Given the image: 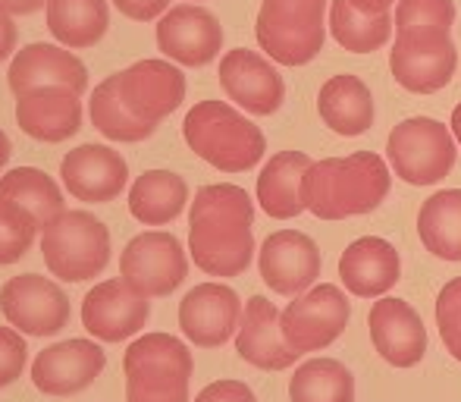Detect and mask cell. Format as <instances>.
<instances>
[{
	"instance_id": "cell-34",
	"label": "cell",
	"mask_w": 461,
	"mask_h": 402,
	"mask_svg": "<svg viewBox=\"0 0 461 402\" xmlns=\"http://www.w3.org/2000/svg\"><path fill=\"white\" fill-rule=\"evenodd\" d=\"M393 29L395 19L389 13L367 16V13L355 10L348 0H333V6H330V32L348 54H374L389 41Z\"/></svg>"
},
{
	"instance_id": "cell-17",
	"label": "cell",
	"mask_w": 461,
	"mask_h": 402,
	"mask_svg": "<svg viewBox=\"0 0 461 402\" xmlns=\"http://www.w3.org/2000/svg\"><path fill=\"white\" fill-rule=\"evenodd\" d=\"M370 343L393 368H414L427 355V327L405 299L383 296L367 315Z\"/></svg>"
},
{
	"instance_id": "cell-36",
	"label": "cell",
	"mask_w": 461,
	"mask_h": 402,
	"mask_svg": "<svg viewBox=\"0 0 461 402\" xmlns=\"http://www.w3.org/2000/svg\"><path fill=\"white\" fill-rule=\"evenodd\" d=\"M437 327L452 359L461 361V277L449 280L437 296Z\"/></svg>"
},
{
	"instance_id": "cell-25",
	"label": "cell",
	"mask_w": 461,
	"mask_h": 402,
	"mask_svg": "<svg viewBox=\"0 0 461 402\" xmlns=\"http://www.w3.org/2000/svg\"><path fill=\"white\" fill-rule=\"evenodd\" d=\"M314 167V160L304 151H279L264 164L258 177V205L267 217L274 220H292L304 207V177Z\"/></svg>"
},
{
	"instance_id": "cell-2",
	"label": "cell",
	"mask_w": 461,
	"mask_h": 402,
	"mask_svg": "<svg viewBox=\"0 0 461 402\" xmlns=\"http://www.w3.org/2000/svg\"><path fill=\"white\" fill-rule=\"evenodd\" d=\"M393 189V173L376 151L323 158L304 177V207L321 220H348L370 214Z\"/></svg>"
},
{
	"instance_id": "cell-32",
	"label": "cell",
	"mask_w": 461,
	"mask_h": 402,
	"mask_svg": "<svg viewBox=\"0 0 461 402\" xmlns=\"http://www.w3.org/2000/svg\"><path fill=\"white\" fill-rule=\"evenodd\" d=\"M292 402H355V374L336 359H308L289 380Z\"/></svg>"
},
{
	"instance_id": "cell-41",
	"label": "cell",
	"mask_w": 461,
	"mask_h": 402,
	"mask_svg": "<svg viewBox=\"0 0 461 402\" xmlns=\"http://www.w3.org/2000/svg\"><path fill=\"white\" fill-rule=\"evenodd\" d=\"M50 0H0V13L6 16H32V13L44 10Z\"/></svg>"
},
{
	"instance_id": "cell-29",
	"label": "cell",
	"mask_w": 461,
	"mask_h": 402,
	"mask_svg": "<svg viewBox=\"0 0 461 402\" xmlns=\"http://www.w3.org/2000/svg\"><path fill=\"white\" fill-rule=\"evenodd\" d=\"M418 236L430 255L461 261V189L433 192L418 211Z\"/></svg>"
},
{
	"instance_id": "cell-35",
	"label": "cell",
	"mask_w": 461,
	"mask_h": 402,
	"mask_svg": "<svg viewBox=\"0 0 461 402\" xmlns=\"http://www.w3.org/2000/svg\"><path fill=\"white\" fill-rule=\"evenodd\" d=\"M38 230L41 226L25 207L0 201V264H16L19 258H25Z\"/></svg>"
},
{
	"instance_id": "cell-14",
	"label": "cell",
	"mask_w": 461,
	"mask_h": 402,
	"mask_svg": "<svg viewBox=\"0 0 461 402\" xmlns=\"http://www.w3.org/2000/svg\"><path fill=\"white\" fill-rule=\"evenodd\" d=\"M107 368V352L92 340L54 343L38 352L32 365V384L44 397H76L88 390Z\"/></svg>"
},
{
	"instance_id": "cell-21",
	"label": "cell",
	"mask_w": 461,
	"mask_h": 402,
	"mask_svg": "<svg viewBox=\"0 0 461 402\" xmlns=\"http://www.w3.org/2000/svg\"><path fill=\"white\" fill-rule=\"evenodd\" d=\"M236 352L242 355V361L261 371H285L298 361V352L283 336V315L264 296H251L245 302L242 324L236 333Z\"/></svg>"
},
{
	"instance_id": "cell-28",
	"label": "cell",
	"mask_w": 461,
	"mask_h": 402,
	"mask_svg": "<svg viewBox=\"0 0 461 402\" xmlns=\"http://www.w3.org/2000/svg\"><path fill=\"white\" fill-rule=\"evenodd\" d=\"M110 25L107 0H50L48 29L63 48H95Z\"/></svg>"
},
{
	"instance_id": "cell-43",
	"label": "cell",
	"mask_w": 461,
	"mask_h": 402,
	"mask_svg": "<svg viewBox=\"0 0 461 402\" xmlns=\"http://www.w3.org/2000/svg\"><path fill=\"white\" fill-rule=\"evenodd\" d=\"M6 160H10V139H6V132L0 129V170L6 167Z\"/></svg>"
},
{
	"instance_id": "cell-8",
	"label": "cell",
	"mask_w": 461,
	"mask_h": 402,
	"mask_svg": "<svg viewBox=\"0 0 461 402\" xmlns=\"http://www.w3.org/2000/svg\"><path fill=\"white\" fill-rule=\"evenodd\" d=\"M120 274L145 299H164L176 293L188 277V258L173 233L148 230L129 239L120 255Z\"/></svg>"
},
{
	"instance_id": "cell-1",
	"label": "cell",
	"mask_w": 461,
	"mask_h": 402,
	"mask_svg": "<svg viewBox=\"0 0 461 402\" xmlns=\"http://www.w3.org/2000/svg\"><path fill=\"white\" fill-rule=\"evenodd\" d=\"M255 201L242 186L213 183L194 192L188 251L207 277H239L255 258Z\"/></svg>"
},
{
	"instance_id": "cell-44",
	"label": "cell",
	"mask_w": 461,
	"mask_h": 402,
	"mask_svg": "<svg viewBox=\"0 0 461 402\" xmlns=\"http://www.w3.org/2000/svg\"><path fill=\"white\" fill-rule=\"evenodd\" d=\"M449 129H452V135H456L458 145H461V101H458V107L452 110V123H449Z\"/></svg>"
},
{
	"instance_id": "cell-23",
	"label": "cell",
	"mask_w": 461,
	"mask_h": 402,
	"mask_svg": "<svg viewBox=\"0 0 461 402\" xmlns=\"http://www.w3.org/2000/svg\"><path fill=\"white\" fill-rule=\"evenodd\" d=\"M16 123L29 139L60 145L82 126V101L69 88H35L16 98Z\"/></svg>"
},
{
	"instance_id": "cell-9",
	"label": "cell",
	"mask_w": 461,
	"mask_h": 402,
	"mask_svg": "<svg viewBox=\"0 0 461 402\" xmlns=\"http://www.w3.org/2000/svg\"><path fill=\"white\" fill-rule=\"evenodd\" d=\"M348 317L352 305L346 293L333 283H321L304 296H295L283 308V336L298 355L321 352L339 340L342 330L348 327Z\"/></svg>"
},
{
	"instance_id": "cell-20",
	"label": "cell",
	"mask_w": 461,
	"mask_h": 402,
	"mask_svg": "<svg viewBox=\"0 0 461 402\" xmlns=\"http://www.w3.org/2000/svg\"><path fill=\"white\" fill-rule=\"evenodd\" d=\"M60 179L73 198L88 205H107L126 189L129 167L113 148L79 145L60 160Z\"/></svg>"
},
{
	"instance_id": "cell-26",
	"label": "cell",
	"mask_w": 461,
	"mask_h": 402,
	"mask_svg": "<svg viewBox=\"0 0 461 402\" xmlns=\"http://www.w3.org/2000/svg\"><path fill=\"white\" fill-rule=\"evenodd\" d=\"M317 114L333 132L355 139L374 126V95L358 76H333L317 95Z\"/></svg>"
},
{
	"instance_id": "cell-27",
	"label": "cell",
	"mask_w": 461,
	"mask_h": 402,
	"mask_svg": "<svg viewBox=\"0 0 461 402\" xmlns=\"http://www.w3.org/2000/svg\"><path fill=\"white\" fill-rule=\"evenodd\" d=\"M188 205V186L173 170H148L129 189V211L145 226H167Z\"/></svg>"
},
{
	"instance_id": "cell-40",
	"label": "cell",
	"mask_w": 461,
	"mask_h": 402,
	"mask_svg": "<svg viewBox=\"0 0 461 402\" xmlns=\"http://www.w3.org/2000/svg\"><path fill=\"white\" fill-rule=\"evenodd\" d=\"M16 57V25H13V16L0 13V63Z\"/></svg>"
},
{
	"instance_id": "cell-42",
	"label": "cell",
	"mask_w": 461,
	"mask_h": 402,
	"mask_svg": "<svg viewBox=\"0 0 461 402\" xmlns=\"http://www.w3.org/2000/svg\"><path fill=\"white\" fill-rule=\"evenodd\" d=\"M348 4H352L355 10L367 13V16H383V13H389V6H393L395 0H348Z\"/></svg>"
},
{
	"instance_id": "cell-10",
	"label": "cell",
	"mask_w": 461,
	"mask_h": 402,
	"mask_svg": "<svg viewBox=\"0 0 461 402\" xmlns=\"http://www.w3.org/2000/svg\"><path fill=\"white\" fill-rule=\"evenodd\" d=\"M0 311L19 333L29 336H57L73 317L67 293L41 274L10 277L0 289Z\"/></svg>"
},
{
	"instance_id": "cell-19",
	"label": "cell",
	"mask_w": 461,
	"mask_h": 402,
	"mask_svg": "<svg viewBox=\"0 0 461 402\" xmlns=\"http://www.w3.org/2000/svg\"><path fill=\"white\" fill-rule=\"evenodd\" d=\"M13 95L35 92V88H69L82 98L88 88V69L79 57L69 48H57V44H29V48L16 50L6 73Z\"/></svg>"
},
{
	"instance_id": "cell-5",
	"label": "cell",
	"mask_w": 461,
	"mask_h": 402,
	"mask_svg": "<svg viewBox=\"0 0 461 402\" xmlns=\"http://www.w3.org/2000/svg\"><path fill=\"white\" fill-rule=\"evenodd\" d=\"M255 35L283 67H304L327 41V0H261Z\"/></svg>"
},
{
	"instance_id": "cell-38",
	"label": "cell",
	"mask_w": 461,
	"mask_h": 402,
	"mask_svg": "<svg viewBox=\"0 0 461 402\" xmlns=\"http://www.w3.org/2000/svg\"><path fill=\"white\" fill-rule=\"evenodd\" d=\"M194 402H258L249 384L242 380H217V384H207L204 390L194 397Z\"/></svg>"
},
{
	"instance_id": "cell-39",
	"label": "cell",
	"mask_w": 461,
	"mask_h": 402,
	"mask_svg": "<svg viewBox=\"0 0 461 402\" xmlns=\"http://www.w3.org/2000/svg\"><path fill=\"white\" fill-rule=\"evenodd\" d=\"M113 6L135 23H151L170 10V0H113Z\"/></svg>"
},
{
	"instance_id": "cell-12",
	"label": "cell",
	"mask_w": 461,
	"mask_h": 402,
	"mask_svg": "<svg viewBox=\"0 0 461 402\" xmlns=\"http://www.w3.org/2000/svg\"><path fill=\"white\" fill-rule=\"evenodd\" d=\"M158 48L183 67H207L223 50V25L198 4H179L160 16Z\"/></svg>"
},
{
	"instance_id": "cell-31",
	"label": "cell",
	"mask_w": 461,
	"mask_h": 402,
	"mask_svg": "<svg viewBox=\"0 0 461 402\" xmlns=\"http://www.w3.org/2000/svg\"><path fill=\"white\" fill-rule=\"evenodd\" d=\"M456 4L452 0H399L395 6V41L443 44L452 38Z\"/></svg>"
},
{
	"instance_id": "cell-3",
	"label": "cell",
	"mask_w": 461,
	"mask_h": 402,
	"mask_svg": "<svg viewBox=\"0 0 461 402\" xmlns=\"http://www.w3.org/2000/svg\"><path fill=\"white\" fill-rule=\"evenodd\" d=\"M183 139L201 160L217 167L220 173L255 170L267 151L261 126H255L249 116H242L226 101L194 104L185 114Z\"/></svg>"
},
{
	"instance_id": "cell-24",
	"label": "cell",
	"mask_w": 461,
	"mask_h": 402,
	"mask_svg": "<svg viewBox=\"0 0 461 402\" xmlns=\"http://www.w3.org/2000/svg\"><path fill=\"white\" fill-rule=\"evenodd\" d=\"M389 69H393V79L411 95L443 92L458 69L456 41L452 38L443 44L395 41L389 50Z\"/></svg>"
},
{
	"instance_id": "cell-7",
	"label": "cell",
	"mask_w": 461,
	"mask_h": 402,
	"mask_svg": "<svg viewBox=\"0 0 461 402\" xmlns=\"http://www.w3.org/2000/svg\"><path fill=\"white\" fill-rule=\"evenodd\" d=\"M386 158L393 173L408 186L443 183L456 167V135L449 126L430 116L402 120L386 139Z\"/></svg>"
},
{
	"instance_id": "cell-18",
	"label": "cell",
	"mask_w": 461,
	"mask_h": 402,
	"mask_svg": "<svg viewBox=\"0 0 461 402\" xmlns=\"http://www.w3.org/2000/svg\"><path fill=\"white\" fill-rule=\"evenodd\" d=\"M151 317V302L126 280H104L82 302V324L101 343H120L135 336Z\"/></svg>"
},
{
	"instance_id": "cell-16",
	"label": "cell",
	"mask_w": 461,
	"mask_h": 402,
	"mask_svg": "<svg viewBox=\"0 0 461 402\" xmlns=\"http://www.w3.org/2000/svg\"><path fill=\"white\" fill-rule=\"evenodd\" d=\"M220 86L226 98L255 116H270L283 107L285 82L258 50H226L220 60Z\"/></svg>"
},
{
	"instance_id": "cell-15",
	"label": "cell",
	"mask_w": 461,
	"mask_h": 402,
	"mask_svg": "<svg viewBox=\"0 0 461 402\" xmlns=\"http://www.w3.org/2000/svg\"><path fill=\"white\" fill-rule=\"evenodd\" d=\"M120 95L139 120L158 126L185 101V76L170 60H139L116 73Z\"/></svg>"
},
{
	"instance_id": "cell-30",
	"label": "cell",
	"mask_w": 461,
	"mask_h": 402,
	"mask_svg": "<svg viewBox=\"0 0 461 402\" xmlns=\"http://www.w3.org/2000/svg\"><path fill=\"white\" fill-rule=\"evenodd\" d=\"M0 201H13V205L25 207L41 230L67 211L60 186L38 167H16V170L4 173L0 177Z\"/></svg>"
},
{
	"instance_id": "cell-45",
	"label": "cell",
	"mask_w": 461,
	"mask_h": 402,
	"mask_svg": "<svg viewBox=\"0 0 461 402\" xmlns=\"http://www.w3.org/2000/svg\"><path fill=\"white\" fill-rule=\"evenodd\" d=\"M188 4H198V0H188Z\"/></svg>"
},
{
	"instance_id": "cell-11",
	"label": "cell",
	"mask_w": 461,
	"mask_h": 402,
	"mask_svg": "<svg viewBox=\"0 0 461 402\" xmlns=\"http://www.w3.org/2000/svg\"><path fill=\"white\" fill-rule=\"evenodd\" d=\"M261 277L279 296H304L321 277V249L308 233L276 230L258 251Z\"/></svg>"
},
{
	"instance_id": "cell-4",
	"label": "cell",
	"mask_w": 461,
	"mask_h": 402,
	"mask_svg": "<svg viewBox=\"0 0 461 402\" xmlns=\"http://www.w3.org/2000/svg\"><path fill=\"white\" fill-rule=\"evenodd\" d=\"M126 402H188L194 361L183 340L145 333L122 355Z\"/></svg>"
},
{
	"instance_id": "cell-22",
	"label": "cell",
	"mask_w": 461,
	"mask_h": 402,
	"mask_svg": "<svg viewBox=\"0 0 461 402\" xmlns=\"http://www.w3.org/2000/svg\"><path fill=\"white\" fill-rule=\"evenodd\" d=\"M342 287L358 299H383L402 277V258L393 242L380 236H361L339 258Z\"/></svg>"
},
{
	"instance_id": "cell-13",
	"label": "cell",
	"mask_w": 461,
	"mask_h": 402,
	"mask_svg": "<svg viewBox=\"0 0 461 402\" xmlns=\"http://www.w3.org/2000/svg\"><path fill=\"white\" fill-rule=\"evenodd\" d=\"M242 299L226 283H198L179 302V327L198 349H220L239 333Z\"/></svg>"
},
{
	"instance_id": "cell-33",
	"label": "cell",
	"mask_w": 461,
	"mask_h": 402,
	"mask_svg": "<svg viewBox=\"0 0 461 402\" xmlns=\"http://www.w3.org/2000/svg\"><path fill=\"white\" fill-rule=\"evenodd\" d=\"M88 114H92V123H95L97 132L107 135L110 142H126V145L151 139L154 129H158V126H151V123L139 120V116L126 107L116 76L104 79L101 86L95 88L92 104H88Z\"/></svg>"
},
{
	"instance_id": "cell-37",
	"label": "cell",
	"mask_w": 461,
	"mask_h": 402,
	"mask_svg": "<svg viewBox=\"0 0 461 402\" xmlns=\"http://www.w3.org/2000/svg\"><path fill=\"white\" fill-rule=\"evenodd\" d=\"M25 359H29V349H25V340L19 336V330L0 327V390L23 378Z\"/></svg>"
},
{
	"instance_id": "cell-6",
	"label": "cell",
	"mask_w": 461,
	"mask_h": 402,
	"mask_svg": "<svg viewBox=\"0 0 461 402\" xmlns=\"http://www.w3.org/2000/svg\"><path fill=\"white\" fill-rule=\"evenodd\" d=\"M41 255L57 280H95L110 264V230L88 211H63L41 230Z\"/></svg>"
}]
</instances>
